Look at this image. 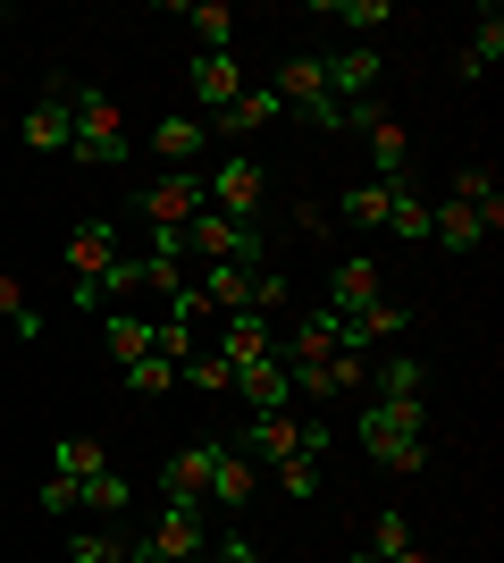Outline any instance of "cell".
<instances>
[{"instance_id": "obj_5", "label": "cell", "mask_w": 504, "mask_h": 563, "mask_svg": "<svg viewBox=\"0 0 504 563\" xmlns=\"http://www.w3.org/2000/svg\"><path fill=\"white\" fill-rule=\"evenodd\" d=\"M269 93L287 101V110H303V118L320 126V135H345V110L328 101V76H320V51H287V59H278V85H269Z\"/></svg>"}, {"instance_id": "obj_30", "label": "cell", "mask_w": 504, "mask_h": 563, "mask_svg": "<svg viewBox=\"0 0 504 563\" xmlns=\"http://www.w3.org/2000/svg\"><path fill=\"white\" fill-rule=\"evenodd\" d=\"M59 479H76V488H85V479H101V471H110V454H101V438H59Z\"/></svg>"}, {"instance_id": "obj_29", "label": "cell", "mask_w": 504, "mask_h": 563, "mask_svg": "<svg viewBox=\"0 0 504 563\" xmlns=\"http://www.w3.org/2000/svg\"><path fill=\"white\" fill-rule=\"evenodd\" d=\"M446 202L480 211V219H488V235L504 228V194H496V177H488V168H455V194H446Z\"/></svg>"}, {"instance_id": "obj_10", "label": "cell", "mask_w": 504, "mask_h": 563, "mask_svg": "<svg viewBox=\"0 0 504 563\" xmlns=\"http://www.w3.org/2000/svg\"><path fill=\"white\" fill-rule=\"evenodd\" d=\"M68 135H76V85H68V76H51L43 101L25 110V143H34V152H68Z\"/></svg>"}, {"instance_id": "obj_31", "label": "cell", "mask_w": 504, "mask_h": 563, "mask_svg": "<svg viewBox=\"0 0 504 563\" xmlns=\"http://www.w3.org/2000/svg\"><path fill=\"white\" fill-rule=\"evenodd\" d=\"M177 378H186L193 396H227V387H236V362H219V353H186Z\"/></svg>"}, {"instance_id": "obj_26", "label": "cell", "mask_w": 504, "mask_h": 563, "mask_svg": "<svg viewBox=\"0 0 504 563\" xmlns=\"http://www.w3.org/2000/svg\"><path fill=\"white\" fill-rule=\"evenodd\" d=\"M496 59H504V9H480V25H471V43H462L455 76H462V85H480Z\"/></svg>"}, {"instance_id": "obj_14", "label": "cell", "mask_w": 504, "mask_h": 563, "mask_svg": "<svg viewBox=\"0 0 504 563\" xmlns=\"http://www.w3.org/2000/svg\"><path fill=\"white\" fill-rule=\"evenodd\" d=\"M370 303H387V278H379V261H370V253L336 261V278H328V311H336V320H354V311H370Z\"/></svg>"}, {"instance_id": "obj_15", "label": "cell", "mask_w": 504, "mask_h": 563, "mask_svg": "<svg viewBox=\"0 0 504 563\" xmlns=\"http://www.w3.org/2000/svg\"><path fill=\"white\" fill-rule=\"evenodd\" d=\"M236 396L253 404V412H287V404H294L287 353H261V362H236Z\"/></svg>"}, {"instance_id": "obj_44", "label": "cell", "mask_w": 504, "mask_h": 563, "mask_svg": "<svg viewBox=\"0 0 504 563\" xmlns=\"http://www.w3.org/2000/svg\"><path fill=\"white\" fill-rule=\"evenodd\" d=\"M387 563H429V555H421V547H404V555H387Z\"/></svg>"}, {"instance_id": "obj_34", "label": "cell", "mask_w": 504, "mask_h": 563, "mask_svg": "<svg viewBox=\"0 0 504 563\" xmlns=\"http://www.w3.org/2000/svg\"><path fill=\"white\" fill-rule=\"evenodd\" d=\"M387 202H395V186H379V177H370V186H345V219H354V228H387Z\"/></svg>"}, {"instance_id": "obj_19", "label": "cell", "mask_w": 504, "mask_h": 563, "mask_svg": "<svg viewBox=\"0 0 504 563\" xmlns=\"http://www.w3.org/2000/svg\"><path fill=\"white\" fill-rule=\"evenodd\" d=\"M404 329H412V303H370V311H354V320H345V353H361V362H370V353L395 345Z\"/></svg>"}, {"instance_id": "obj_32", "label": "cell", "mask_w": 504, "mask_h": 563, "mask_svg": "<svg viewBox=\"0 0 504 563\" xmlns=\"http://www.w3.org/2000/svg\"><path fill=\"white\" fill-rule=\"evenodd\" d=\"M387 235H404V244H421V235H429V202L412 194V177L395 186V202H387Z\"/></svg>"}, {"instance_id": "obj_37", "label": "cell", "mask_w": 504, "mask_h": 563, "mask_svg": "<svg viewBox=\"0 0 504 563\" xmlns=\"http://www.w3.org/2000/svg\"><path fill=\"white\" fill-rule=\"evenodd\" d=\"M320 18H336V25H387L395 9H387V0H320Z\"/></svg>"}, {"instance_id": "obj_42", "label": "cell", "mask_w": 504, "mask_h": 563, "mask_svg": "<svg viewBox=\"0 0 504 563\" xmlns=\"http://www.w3.org/2000/svg\"><path fill=\"white\" fill-rule=\"evenodd\" d=\"M34 505H43V514H76V479H59V471H51V479H43V496H34Z\"/></svg>"}, {"instance_id": "obj_16", "label": "cell", "mask_w": 504, "mask_h": 563, "mask_svg": "<svg viewBox=\"0 0 504 563\" xmlns=\"http://www.w3.org/2000/svg\"><path fill=\"white\" fill-rule=\"evenodd\" d=\"M59 261H68V278H76V286H101V278H110V261H119V228L85 219V228L68 235V253H59Z\"/></svg>"}, {"instance_id": "obj_43", "label": "cell", "mask_w": 504, "mask_h": 563, "mask_svg": "<svg viewBox=\"0 0 504 563\" xmlns=\"http://www.w3.org/2000/svg\"><path fill=\"white\" fill-rule=\"evenodd\" d=\"M219 563H261V547H253V539H227V547H219Z\"/></svg>"}, {"instance_id": "obj_27", "label": "cell", "mask_w": 504, "mask_h": 563, "mask_svg": "<svg viewBox=\"0 0 504 563\" xmlns=\"http://www.w3.org/2000/svg\"><path fill=\"white\" fill-rule=\"evenodd\" d=\"M429 244H446V253H480V244H488V219L462 211V202H437V211H429Z\"/></svg>"}, {"instance_id": "obj_4", "label": "cell", "mask_w": 504, "mask_h": 563, "mask_svg": "<svg viewBox=\"0 0 504 563\" xmlns=\"http://www.w3.org/2000/svg\"><path fill=\"white\" fill-rule=\"evenodd\" d=\"M186 261H202V269H269V244H261V228H244V219H219V211H202V219H186Z\"/></svg>"}, {"instance_id": "obj_21", "label": "cell", "mask_w": 504, "mask_h": 563, "mask_svg": "<svg viewBox=\"0 0 504 563\" xmlns=\"http://www.w3.org/2000/svg\"><path fill=\"white\" fill-rule=\"evenodd\" d=\"M219 362H261V353H278V320H261V311H236V320H219Z\"/></svg>"}, {"instance_id": "obj_11", "label": "cell", "mask_w": 504, "mask_h": 563, "mask_svg": "<svg viewBox=\"0 0 504 563\" xmlns=\"http://www.w3.org/2000/svg\"><path fill=\"white\" fill-rule=\"evenodd\" d=\"M287 378H294V396L336 404V396H354L361 378H370V362H361V353H328V362H287Z\"/></svg>"}, {"instance_id": "obj_25", "label": "cell", "mask_w": 504, "mask_h": 563, "mask_svg": "<svg viewBox=\"0 0 504 563\" xmlns=\"http://www.w3.org/2000/svg\"><path fill=\"white\" fill-rule=\"evenodd\" d=\"M101 345L119 353V362H144V353H160V320H144V311H101Z\"/></svg>"}, {"instance_id": "obj_12", "label": "cell", "mask_w": 504, "mask_h": 563, "mask_svg": "<svg viewBox=\"0 0 504 563\" xmlns=\"http://www.w3.org/2000/svg\"><path fill=\"white\" fill-rule=\"evenodd\" d=\"M244 463L253 471H278V463H294V454H303V421H294V412H253V429H244Z\"/></svg>"}, {"instance_id": "obj_7", "label": "cell", "mask_w": 504, "mask_h": 563, "mask_svg": "<svg viewBox=\"0 0 504 563\" xmlns=\"http://www.w3.org/2000/svg\"><path fill=\"white\" fill-rule=\"evenodd\" d=\"M135 211H144L152 228H186V219L211 211V186H202V168H160V177H144Z\"/></svg>"}, {"instance_id": "obj_3", "label": "cell", "mask_w": 504, "mask_h": 563, "mask_svg": "<svg viewBox=\"0 0 504 563\" xmlns=\"http://www.w3.org/2000/svg\"><path fill=\"white\" fill-rule=\"evenodd\" d=\"M211 505H160L152 514L144 539H126V555L135 563H193V555H211Z\"/></svg>"}, {"instance_id": "obj_13", "label": "cell", "mask_w": 504, "mask_h": 563, "mask_svg": "<svg viewBox=\"0 0 504 563\" xmlns=\"http://www.w3.org/2000/svg\"><path fill=\"white\" fill-rule=\"evenodd\" d=\"M320 76H328V101H336V110H345V93L370 101V85H379V51L336 43V51H320Z\"/></svg>"}, {"instance_id": "obj_38", "label": "cell", "mask_w": 504, "mask_h": 563, "mask_svg": "<svg viewBox=\"0 0 504 563\" xmlns=\"http://www.w3.org/2000/svg\"><path fill=\"white\" fill-rule=\"evenodd\" d=\"M126 387H135V396H160V387H177V362L144 353V362H126Z\"/></svg>"}, {"instance_id": "obj_23", "label": "cell", "mask_w": 504, "mask_h": 563, "mask_svg": "<svg viewBox=\"0 0 504 563\" xmlns=\"http://www.w3.org/2000/svg\"><path fill=\"white\" fill-rule=\"evenodd\" d=\"M370 387H379L370 404H421L429 396V371H421L412 353H379V362H370Z\"/></svg>"}, {"instance_id": "obj_24", "label": "cell", "mask_w": 504, "mask_h": 563, "mask_svg": "<svg viewBox=\"0 0 504 563\" xmlns=\"http://www.w3.org/2000/svg\"><path fill=\"white\" fill-rule=\"evenodd\" d=\"M253 488H261V471L244 463L236 446H219V438H211V505H227V514H236V505H253Z\"/></svg>"}, {"instance_id": "obj_41", "label": "cell", "mask_w": 504, "mask_h": 563, "mask_svg": "<svg viewBox=\"0 0 504 563\" xmlns=\"http://www.w3.org/2000/svg\"><path fill=\"white\" fill-rule=\"evenodd\" d=\"M278 488H287V496H320V463H312V454L278 463Z\"/></svg>"}, {"instance_id": "obj_20", "label": "cell", "mask_w": 504, "mask_h": 563, "mask_svg": "<svg viewBox=\"0 0 504 563\" xmlns=\"http://www.w3.org/2000/svg\"><path fill=\"white\" fill-rule=\"evenodd\" d=\"M278 353H287V362H328V353H345V320H336L328 303L303 311V320H294V336H278Z\"/></svg>"}, {"instance_id": "obj_35", "label": "cell", "mask_w": 504, "mask_h": 563, "mask_svg": "<svg viewBox=\"0 0 504 563\" xmlns=\"http://www.w3.org/2000/svg\"><path fill=\"white\" fill-rule=\"evenodd\" d=\"M76 505H93V514H126V505H135V488H126V471H101V479H85V488H76Z\"/></svg>"}, {"instance_id": "obj_33", "label": "cell", "mask_w": 504, "mask_h": 563, "mask_svg": "<svg viewBox=\"0 0 504 563\" xmlns=\"http://www.w3.org/2000/svg\"><path fill=\"white\" fill-rule=\"evenodd\" d=\"M186 25L202 34V51H227V34H236V9H227V0H193Z\"/></svg>"}, {"instance_id": "obj_6", "label": "cell", "mask_w": 504, "mask_h": 563, "mask_svg": "<svg viewBox=\"0 0 504 563\" xmlns=\"http://www.w3.org/2000/svg\"><path fill=\"white\" fill-rule=\"evenodd\" d=\"M345 126H361V143H370V168H379V186H404L412 177V126L387 101H354L345 110Z\"/></svg>"}, {"instance_id": "obj_1", "label": "cell", "mask_w": 504, "mask_h": 563, "mask_svg": "<svg viewBox=\"0 0 504 563\" xmlns=\"http://www.w3.org/2000/svg\"><path fill=\"white\" fill-rule=\"evenodd\" d=\"M354 438H361V454H370V463L404 471V479L429 463V438H421V404H361V412H354Z\"/></svg>"}, {"instance_id": "obj_2", "label": "cell", "mask_w": 504, "mask_h": 563, "mask_svg": "<svg viewBox=\"0 0 504 563\" xmlns=\"http://www.w3.org/2000/svg\"><path fill=\"white\" fill-rule=\"evenodd\" d=\"M68 152H76L85 168H119L126 152H135L119 93H93V85H76V135H68Z\"/></svg>"}, {"instance_id": "obj_28", "label": "cell", "mask_w": 504, "mask_h": 563, "mask_svg": "<svg viewBox=\"0 0 504 563\" xmlns=\"http://www.w3.org/2000/svg\"><path fill=\"white\" fill-rule=\"evenodd\" d=\"M404 547H421V539H412V521L395 514V505H379L370 530H361V547H354V563H387V555H404Z\"/></svg>"}, {"instance_id": "obj_8", "label": "cell", "mask_w": 504, "mask_h": 563, "mask_svg": "<svg viewBox=\"0 0 504 563\" xmlns=\"http://www.w3.org/2000/svg\"><path fill=\"white\" fill-rule=\"evenodd\" d=\"M202 186H211V211H219V219H244V228H261V202H269L261 161H219V168H202Z\"/></svg>"}, {"instance_id": "obj_9", "label": "cell", "mask_w": 504, "mask_h": 563, "mask_svg": "<svg viewBox=\"0 0 504 563\" xmlns=\"http://www.w3.org/2000/svg\"><path fill=\"white\" fill-rule=\"evenodd\" d=\"M186 85H193V118H219L227 101L244 93V59H236V51H193Z\"/></svg>"}, {"instance_id": "obj_22", "label": "cell", "mask_w": 504, "mask_h": 563, "mask_svg": "<svg viewBox=\"0 0 504 563\" xmlns=\"http://www.w3.org/2000/svg\"><path fill=\"white\" fill-rule=\"evenodd\" d=\"M278 118H287V101H278V93H253V85H244V93L227 101L219 118H202V126H219V135H269Z\"/></svg>"}, {"instance_id": "obj_17", "label": "cell", "mask_w": 504, "mask_h": 563, "mask_svg": "<svg viewBox=\"0 0 504 563\" xmlns=\"http://www.w3.org/2000/svg\"><path fill=\"white\" fill-rule=\"evenodd\" d=\"M152 152H160L168 168H202V161H211V126H202L193 110H177V118L152 126Z\"/></svg>"}, {"instance_id": "obj_39", "label": "cell", "mask_w": 504, "mask_h": 563, "mask_svg": "<svg viewBox=\"0 0 504 563\" xmlns=\"http://www.w3.org/2000/svg\"><path fill=\"white\" fill-rule=\"evenodd\" d=\"M0 320H18V336H43V311H25V286L0 269Z\"/></svg>"}, {"instance_id": "obj_40", "label": "cell", "mask_w": 504, "mask_h": 563, "mask_svg": "<svg viewBox=\"0 0 504 563\" xmlns=\"http://www.w3.org/2000/svg\"><path fill=\"white\" fill-rule=\"evenodd\" d=\"M253 311H261V320L287 311V278H278V269H253Z\"/></svg>"}, {"instance_id": "obj_18", "label": "cell", "mask_w": 504, "mask_h": 563, "mask_svg": "<svg viewBox=\"0 0 504 563\" xmlns=\"http://www.w3.org/2000/svg\"><path fill=\"white\" fill-rule=\"evenodd\" d=\"M160 496L168 505H211V446H177L160 463Z\"/></svg>"}, {"instance_id": "obj_36", "label": "cell", "mask_w": 504, "mask_h": 563, "mask_svg": "<svg viewBox=\"0 0 504 563\" xmlns=\"http://www.w3.org/2000/svg\"><path fill=\"white\" fill-rule=\"evenodd\" d=\"M68 563H135V555H126V539H119V530H76Z\"/></svg>"}]
</instances>
